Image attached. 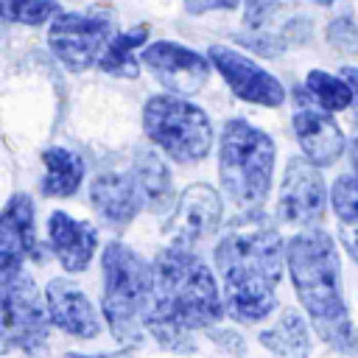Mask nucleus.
<instances>
[{
	"mask_svg": "<svg viewBox=\"0 0 358 358\" xmlns=\"http://www.w3.org/2000/svg\"><path fill=\"white\" fill-rule=\"evenodd\" d=\"M224 308L235 322L255 324L277 308L285 243L263 210H241L215 243Z\"/></svg>",
	"mask_w": 358,
	"mask_h": 358,
	"instance_id": "1",
	"label": "nucleus"
},
{
	"mask_svg": "<svg viewBox=\"0 0 358 358\" xmlns=\"http://www.w3.org/2000/svg\"><path fill=\"white\" fill-rule=\"evenodd\" d=\"M224 294L207 263L185 246H165L154 257V296L145 330L171 352H193L196 330L224 316Z\"/></svg>",
	"mask_w": 358,
	"mask_h": 358,
	"instance_id": "2",
	"label": "nucleus"
},
{
	"mask_svg": "<svg viewBox=\"0 0 358 358\" xmlns=\"http://www.w3.org/2000/svg\"><path fill=\"white\" fill-rule=\"evenodd\" d=\"M285 263L316 336L333 350L358 355V330L344 302L336 241L319 227H305L285 243Z\"/></svg>",
	"mask_w": 358,
	"mask_h": 358,
	"instance_id": "3",
	"label": "nucleus"
},
{
	"mask_svg": "<svg viewBox=\"0 0 358 358\" xmlns=\"http://www.w3.org/2000/svg\"><path fill=\"white\" fill-rule=\"evenodd\" d=\"M103 319L120 344H140L154 296V263L120 241H109L101 255Z\"/></svg>",
	"mask_w": 358,
	"mask_h": 358,
	"instance_id": "4",
	"label": "nucleus"
},
{
	"mask_svg": "<svg viewBox=\"0 0 358 358\" xmlns=\"http://www.w3.org/2000/svg\"><path fill=\"white\" fill-rule=\"evenodd\" d=\"M274 171V140L246 120L224 123L218 143V176L227 199L241 210H260Z\"/></svg>",
	"mask_w": 358,
	"mask_h": 358,
	"instance_id": "5",
	"label": "nucleus"
},
{
	"mask_svg": "<svg viewBox=\"0 0 358 358\" xmlns=\"http://www.w3.org/2000/svg\"><path fill=\"white\" fill-rule=\"evenodd\" d=\"M143 129L148 140L176 162H196L210 154L213 126L201 106L182 95H151L143 106Z\"/></svg>",
	"mask_w": 358,
	"mask_h": 358,
	"instance_id": "6",
	"label": "nucleus"
},
{
	"mask_svg": "<svg viewBox=\"0 0 358 358\" xmlns=\"http://www.w3.org/2000/svg\"><path fill=\"white\" fill-rule=\"evenodd\" d=\"M0 319H3V347L39 352L50 338L48 299L36 288L25 266L0 268Z\"/></svg>",
	"mask_w": 358,
	"mask_h": 358,
	"instance_id": "7",
	"label": "nucleus"
},
{
	"mask_svg": "<svg viewBox=\"0 0 358 358\" xmlns=\"http://www.w3.org/2000/svg\"><path fill=\"white\" fill-rule=\"evenodd\" d=\"M112 36L115 17L109 11H59L48 28V48L70 73H81L103 56Z\"/></svg>",
	"mask_w": 358,
	"mask_h": 358,
	"instance_id": "8",
	"label": "nucleus"
},
{
	"mask_svg": "<svg viewBox=\"0 0 358 358\" xmlns=\"http://www.w3.org/2000/svg\"><path fill=\"white\" fill-rule=\"evenodd\" d=\"M324 204L327 190L319 165H313L308 157H291L280 185V221L291 227H319L324 218Z\"/></svg>",
	"mask_w": 358,
	"mask_h": 358,
	"instance_id": "9",
	"label": "nucleus"
},
{
	"mask_svg": "<svg viewBox=\"0 0 358 358\" xmlns=\"http://www.w3.org/2000/svg\"><path fill=\"white\" fill-rule=\"evenodd\" d=\"M140 59L151 70V76L168 92H176V95H193L210 78V59H204L201 53H196L185 45L168 42V39L151 42L140 53Z\"/></svg>",
	"mask_w": 358,
	"mask_h": 358,
	"instance_id": "10",
	"label": "nucleus"
},
{
	"mask_svg": "<svg viewBox=\"0 0 358 358\" xmlns=\"http://www.w3.org/2000/svg\"><path fill=\"white\" fill-rule=\"evenodd\" d=\"M207 59L213 62V67L221 73L227 87L241 101H249V103H257V106H271V109L285 101L282 84L271 73H266L260 64L246 59L243 53H238L227 45H210Z\"/></svg>",
	"mask_w": 358,
	"mask_h": 358,
	"instance_id": "11",
	"label": "nucleus"
},
{
	"mask_svg": "<svg viewBox=\"0 0 358 358\" xmlns=\"http://www.w3.org/2000/svg\"><path fill=\"white\" fill-rule=\"evenodd\" d=\"M221 196L210 185H190L176 199L173 213L165 221V235L173 246L193 249L221 227Z\"/></svg>",
	"mask_w": 358,
	"mask_h": 358,
	"instance_id": "12",
	"label": "nucleus"
},
{
	"mask_svg": "<svg viewBox=\"0 0 358 358\" xmlns=\"http://www.w3.org/2000/svg\"><path fill=\"white\" fill-rule=\"evenodd\" d=\"M90 201L95 207V213L115 229H123L126 224L134 221V215L140 213V207H145L143 201V190L129 171H101L92 182H90Z\"/></svg>",
	"mask_w": 358,
	"mask_h": 358,
	"instance_id": "13",
	"label": "nucleus"
},
{
	"mask_svg": "<svg viewBox=\"0 0 358 358\" xmlns=\"http://www.w3.org/2000/svg\"><path fill=\"white\" fill-rule=\"evenodd\" d=\"M34 235V204L28 193H14L0 215V268L25 266L28 257L48 260V252H39Z\"/></svg>",
	"mask_w": 358,
	"mask_h": 358,
	"instance_id": "14",
	"label": "nucleus"
},
{
	"mask_svg": "<svg viewBox=\"0 0 358 358\" xmlns=\"http://www.w3.org/2000/svg\"><path fill=\"white\" fill-rule=\"evenodd\" d=\"M45 299H48L50 322L59 330H64V333H70L76 338H95L101 333V319H98L92 302L67 277L50 280L45 285Z\"/></svg>",
	"mask_w": 358,
	"mask_h": 358,
	"instance_id": "15",
	"label": "nucleus"
},
{
	"mask_svg": "<svg viewBox=\"0 0 358 358\" xmlns=\"http://www.w3.org/2000/svg\"><path fill=\"white\" fill-rule=\"evenodd\" d=\"M48 243L50 252L56 255L59 266L67 274H78L90 266L95 246H98V232L87 221H76L73 215L56 210L48 218Z\"/></svg>",
	"mask_w": 358,
	"mask_h": 358,
	"instance_id": "16",
	"label": "nucleus"
},
{
	"mask_svg": "<svg viewBox=\"0 0 358 358\" xmlns=\"http://www.w3.org/2000/svg\"><path fill=\"white\" fill-rule=\"evenodd\" d=\"M294 134H296L305 157L319 168L333 165L344 151V134L327 109H313V106L296 109Z\"/></svg>",
	"mask_w": 358,
	"mask_h": 358,
	"instance_id": "17",
	"label": "nucleus"
},
{
	"mask_svg": "<svg viewBox=\"0 0 358 358\" xmlns=\"http://www.w3.org/2000/svg\"><path fill=\"white\" fill-rule=\"evenodd\" d=\"M131 173L143 190V201H145V210L151 213H165L176 204L173 199V182H171V171L168 165L162 162V157L154 151V148H134V159H131Z\"/></svg>",
	"mask_w": 358,
	"mask_h": 358,
	"instance_id": "18",
	"label": "nucleus"
},
{
	"mask_svg": "<svg viewBox=\"0 0 358 358\" xmlns=\"http://www.w3.org/2000/svg\"><path fill=\"white\" fill-rule=\"evenodd\" d=\"M260 344L277 358H308L310 355V333L296 308H285L280 319L260 333Z\"/></svg>",
	"mask_w": 358,
	"mask_h": 358,
	"instance_id": "19",
	"label": "nucleus"
},
{
	"mask_svg": "<svg viewBox=\"0 0 358 358\" xmlns=\"http://www.w3.org/2000/svg\"><path fill=\"white\" fill-rule=\"evenodd\" d=\"M45 162V179H42V193L50 199H67L73 196L81 182H84V159L76 151L67 148H48L42 154Z\"/></svg>",
	"mask_w": 358,
	"mask_h": 358,
	"instance_id": "20",
	"label": "nucleus"
},
{
	"mask_svg": "<svg viewBox=\"0 0 358 358\" xmlns=\"http://www.w3.org/2000/svg\"><path fill=\"white\" fill-rule=\"evenodd\" d=\"M330 204L338 218V241L358 263V176H338L330 187Z\"/></svg>",
	"mask_w": 358,
	"mask_h": 358,
	"instance_id": "21",
	"label": "nucleus"
},
{
	"mask_svg": "<svg viewBox=\"0 0 358 358\" xmlns=\"http://www.w3.org/2000/svg\"><path fill=\"white\" fill-rule=\"evenodd\" d=\"M148 36V25H137L131 31L115 34L103 50V56L98 59V67L109 76H120V78H137L140 67L134 59V48H140Z\"/></svg>",
	"mask_w": 358,
	"mask_h": 358,
	"instance_id": "22",
	"label": "nucleus"
},
{
	"mask_svg": "<svg viewBox=\"0 0 358 358\" xmlns=\"http://www.w3.org/2000/svg\"><path fill=\"white\" fill-rule=\"evenodd\" d=\"M305 87H308L310 98L327 112H341L355 101V92H352L350 81L344 76L336 78L324 70H310L308 78H305Z\"/></svg>",
	"mask_w": 358,
	"mask_h": 358,
	"instance_id": "23",
	"label": "nucleus"
},
{
	"mask_svg": "<svg viewBox=\"0 0 358 358\" xmlns=\"http://www.w3.org/2000/svg\"><path fill=\"white\" fill-rule=\"evenodd\" d=\"M59 14L56 0H3V17L8 22L39 25Z\"/></svg>",
	"mask_w": 358,
	"mask_h": 358,
	"instance_id": "24",
	"label": "nucleus"
},
{
	"mask_svg": "<svg viewBox=\"0 0 358 358\" xmlns=\"http://www.w3.org/2000/svg\"><path fill=\"white\" fill-rule=\"evenodd\" d=\"M327 42L344 53H358V25L350 17H338L327 25Z\"/></svg>",
	"mask_w": 358,
	"mask_h": 358,
	"instance_id": "25",
	"label": "nucleus"
},
{
	"mask_svg": "<svg viewBox=\"0 0 358 358\" xmlns=\"http://www.w3.org/2000/svg\"><path fill=\"white\" fill-rule=\"evenodd\" d=\"M277 6L280 0H243V22L249 28H260L274 17Z\"/></svg>",
	"mask_w": 358,
	"mask_h": 358,
	"instance_id": "26",
	"label": "nucleus"
},
{
	"mask_svg": "<svg viewBox=\"0 0 358 358\" xmlns=\"http://www.w3.org/2000/svg\"><path fill=\"white\" fill-rule=\"evenodd\" d=\"M241 0H185L187 14H207V11H232Z\"/></svg>",
	"mask_w": 358,
	"mask_h": 358,
	"instance_id": "27",
	"label": "nucleus"
},
{
	"mask_svg": "<svg viewBox=\"0 0 358 358\" xmlns=\"http://www.w3.org/2000/svg\"><path fill=\"white\" fill-rule=\"evenodd\" d=\"M210 338L218 347H232L235 355H243V341H241L238 333H232V330H210Z\"/></svg>",
	"mask_w": 358,
	"mask_h": 358,
	"instance_id": "28",
	"label": "nucleus"
},
{
	"mask_svg": "<svg viewBox=\"0 0 358 358\" xmlns=\"http://www.w3.org/2000/svg\"><path fill=\"white\" fill-rule=\"evenodd\" d=\"M134 350L131 347H123L117 352H98V355H84V352H67V358H131Z\"/></svg>",
	"mask_w": 358,
	"mask_h": 358,
	"instance_id": "29",
	"label": "nucleus"
},
{
	"mask_svg": "<svg viewBox=\"0 0 358 358\" xmlns=\"http://www.w3.org/2000/svg\"><path fill=\"white\" fill-rule=\"evenodd\" d=\"M341 76L350 81V87H352V92H355V103H358V67H344Z\"/></svg>",
	"mask_w": 358,
	"mask_h": 358,
	"instance_id": "30",
	"label": "nucleus"
},
{
	"mask_svg": "<svg viewBox=\"0 0 358 358\" xmlns=\"http://www.w3.org/2000/svg\"><path fill=\"white\" fill-rule=\"evenodd\" d=\"M350 165H352V171L358 176V134L350 140Z\"/></svg>",
	"mask_w": 358,
	"mask_h": 358,
	"instance_id": "31",
	"label": "nucleus"
},
{
	"mask_svg": "<svg viewBox=\"0 0 358 358\" xmlns=\"http://www.w3.org/2000/svg\"><path fill=\"white\" fill-rule=\"evenodd\" d=\"M313 3H316V6H330L333 0H313Z\"/></svg>",
	"mask_w": 358,
	"mask_h": 358,
	"instance_id": "32",
	"label": "nucleus"
}]
</instances>
